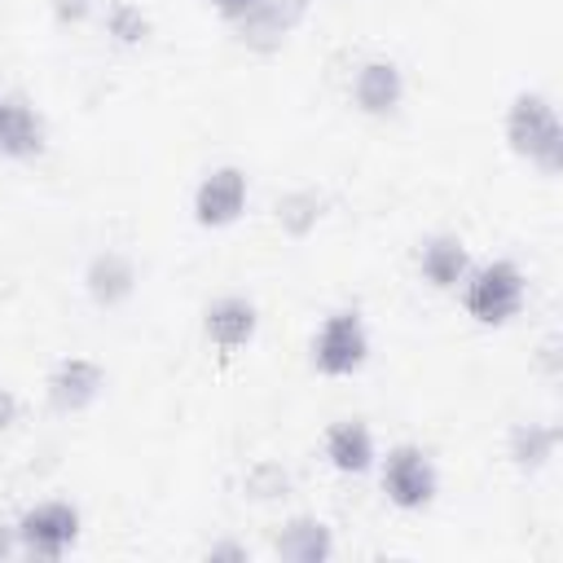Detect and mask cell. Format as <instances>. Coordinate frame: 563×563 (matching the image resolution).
I'll return each instance as SVG.
<instances>
[{"label":"cell","instance_id":"obj_1","mask_svg":"<svg viewBox=\"0 0 563 563\" xmlns=\"http://www.w3.org/2000/svg\"><path fill=\"white\" fill-rule=\"evenodd\" d=\"M506 145L545 176L563 172V128H559V114H554L545 92L523 88V92L510 97V106H506Z\"/></svg>","mask_w":563,"mask_h":563},{"label":"cell","instance_id":"obj_2","mask_svg":"<svg viewBox=\"0 0 563 563\" xmlns=\"http://www.w3.org/2000/svg\"><path fill=\"white\" fill-rule=\"evenodd\" d=\"M528 303V277L515 260H488L462 277V308L479 325H506Z\"/></svg>","mask_w":563,"mask_h":563},{"label":"cell","instance_id":"obj_3","mask_svg":"<svg viewBox=\"0 0 563 563\" xmlns=\"http://www.w3.org/2000/svg\"><path fill=\"white\" fill-rule=\"evenodd\" d=\"M369 361V330L356 308H339L312 334V369L325 378H347Z\"/></svg>","mask_w":563,"mask_h":563},{"label":"cell","instance_id":"obj_4","mask_svg":"<svg viewBox=\"0 0 563 563\" xmlns=\"http://www.w3.org/2000/svg\"><path fill=\"white\" fill-rule=\"evenodd\" d=\"M383 493L391 506L400 510H422L435 501V488H440V475H435V462L422 444H391L387 457H383Z\"/></svg>","mask_w":563,"mask_h":563},{"label":"cell","instance_id":"obj_5","mask_svg":"<svg viewBox=\"0 0 563 563\" xmlns=\"http://www.w3.org/2000/svg\"><path fill=\"white\" fill-rule=\"evenodd\" d=\"M13 528H18V541H22V554H31V559H62L79 541V510L70 501H62V497L35 501Z\"/></svg>","mask_w":563,"mask_h":563},{"label":"cell","instance_id":"obj_6","mask_svg":"<svg viewBox=\"0 0 563 563\" xmlns=\"http://www.w3.org/2000/svg\"><path fill=\"white\" fill-rule=\"evenodd\" d=\"M246 211V172L224 163L211 167L194 189V220L202 229H224Z\"/></svg>","mask_w":563,"mask_h":563},{"label":"cell","instance_id":"obj_7","mask_svg":"<svg viewBox=\"0 0 563 563\" xmlns=\"http://www.w3.org/2000/svg\"><path fill=\"white\" fill-rule=\"evenodd\" d=\"M48 405L57 413H84L97 405V396L106 391V369L88 356H62L53 369H48Z\"/></svg>","mask_w":563,"mask_h":563},{"label":"cell","instance_id":"obj_8","mask_svg":"<svg viewBox=\"0 0 563 563\" xmlns=\"http://www.w3.org/2000/svg\"><path fill=\"white\" fill-rule=\"evenodd\" d=\"M352 101L361 114H396L400 101H405V70L391 62V57H369L356 66L352 75Z\"/></svg>","mask_w":563,"mask_h":563},{"label":"cell","instance_id":"obj_9","mask_svg":"<svg viewBox=\"0 0 563 563\" xmlns=\"http://www.w3.org/2000/svg\"><path fill=\"white\" fill-rule=\"evenodd\" d=\"M255 330H260V312H255V303L242 299V295H220V299L207 303V312H202V334H207L220 352L246 347V343L255 339Z\"/></svg>","mask_w":563,"mask_h":563},{"label":"cell","instance_id":"obj_10","mask_svg":"<svg viewBox=\"0 0 563 563\" xmlns=\"http://www.w3.org/2000/svg\"><path fill=\"white\" fill-rule=\"evenodd\" d=\"M48 141L40 110L13 92H0V154L4 158H35Z\"/></svg>","mask_w":563,"mask_h":563},{"label":"cell","instance_id":"obj_11","mask_svg":"<svg viewBox=\"0 0 563 563\" xmlns=\"http://www.w3.org/2000/svg\"><path fill=\"white\" fill-rule=\"evenodd\" d=\"M84 290L97 308H119L136 290V264L123 251H97L84 268Z\"/></svg>","mask_w":563,"mask_h":563},{"label":"cell","instance_id":"obj_12","mask_svg":"<svg viewBox=\"0 0 563 563\" xmlns=\"http://www.w3.org/2000/svg\"><path fill=\"white\" fill-rule=\"evenodd\" d=\"M325 457L334 471L343 475H365L374 462H378V449H374V431L361 422V418H339L325 427Z\"/></svg>","mask_w":563,"mask_h":563},{"label":"cell","instance_id":"obj_13","mask_svg":"<svg viewBox=\"0 0 563 563\" xmlns=\"http://www.w3.org/2000/svg\"><path fill=\"white\" fill-rule=\"evenodd\" d=\"M418 273H422V282L435 286V290H457L462 277L471 273V255H466L462 238H453V233L427 238V242L418 246Z\"/></svg>","mask_w":563,"mask_h":563},{"label":"cell","instance_id":"obj_14","mask_svg":"<svg viewBox=\"0 0 563 563\" xmlns=\"http://www.w3.org/2000/svg\"><path fill=\"white\" fill-rule=\"evenodd\" d=\"M273 554L286 559V563H325L334 554V537H330V523H321L317 515H295L282 523L277 541H273Z\"/></svg>","mask_w":563,"mask_h":563},{"label":"cell","instance_id":"obj_15","mask_svg":"<svg viewBox=\"0 0 563 563\" xmlns=\"http://www.w3.org/2000/svg\"><path fill=\"white\" fill-rule=\"evenodd\" d=\"M554 449H559V427H554V422H515L510 435H506V457H510L515 471H523V475L550 466Z\"/></svg>","mask_w":563,"mask_h":563},{"label":"cell","instance_id":"obj_16","mask_svg":"<svg viewBox=\"0 0 563 563\" xmlns=\"http://www.w3.org/2000/svg\"><path fill=\"white\" fill-rule=\"evenodd\" d=\"M273 216H277V229H282L286 238H308V233L321 224V216H325V194L299 185V189H290V194L277 198Z\"/></svg>","mask_w":563,"mask_h":563},{"label":"cell","instance_id":"obj_17","mask_svg":"<svg viewBox=\"0 0 563 563\" xmlns=\"http://www.w3.org/2000/svg\"><path fill=\"white\" fill-rule=\"evenodd\" d=\"M101 26H106V35L114 40V44H123V48H136V44H145L150 40V13L141 9V4H132V0H110L106 4V13H101Z\"/></svg>","mask_w":563,"mask_h":563},{"label":"cell","instance_id":"obj_18","mask_svg":"<svg viewBox=\"0 0 563 563\" xmlns=\"http://www.w3.org/2000/svg\"><path fill=\"white\" fill-rule=\"evenodd\" d=\"M233 35H238V44L251 48V53H277V48L290 40V31H286L264 4H255L246 18H238V22H233Z\"/></svg>","mask_w":563,"mask_h":563},{"label":"cell","instance_id":"obj_19","mask_svg":"<svg viewBox=\"0 0 563 563\" xmlns=\"http://www.w3.org/2000/svg\"><path fill=\"white\" fill-rule=\"evenodd\" d=\"M242 493L251 501H282V497H290V471L273 457H260L242 471Z\"/></svg>","mask_w":563,"mask_h":563},{"label":"cell","instance_id":"obj_20","mask_svg":"<svg viewBox=\"0 0 563 563\" xmlns=\"http://www.w3.org/2000/svg\"><path fill=\"white\" fill-rule=\"evenodd\" d=\"M260 4H264L286 31H295V26L308 18V9H312V0H260Z\"/></svg>","mask_w":563,"mask_h":563},{"label":"cell","instance_id":"obj_21","mask_svg":"<svg viewBox=\"0 0 563 563\" xmlns=\"http://www.w3.org/2000/svg\"><path fill=\"white\" fill-rule=\"evenodd\" d=\"M48 9H53V18L62 26H79V22H88L97 13V0H48Z\"/></svg>","mask_w":563,"mask_h":563},{"label":"cell","instance_id":"obj_22","mask_svg":"<svg viewBox=\"0 0 563 563\" xmlns=\"http://www.w3.org/2000/svg\"><path fill=\"white\" fill-rule=\"evenodd\" d=\"M537 361H541L545 378H559V334H554V330L541 339V347H537Z\"/></svg>","mask_w":563,"mask_h":563},{"label":"cell","instance_id":"obj_23","mask_svg":"<svg viewBox=\"0 0 563 563\" xmlns=\"http://www.w3.org/2000/svg\"><path fill=\"white\" fill-rule=\"evenodd\" d=\"M202 559H211V563H216V559L246 563V559H251V550H246V545H238V541H216V545H207V550H202Z\"/></svg>","mask_w":563,"mask_h":563},{"label":"cell","instance_id":"obj_24","mask_svg":"<svg viewBox=\"0 0 563 563\" xmlns=\"http://www.w3.org/2000/svg\"><path fill=\"white\" fill-rule=\"evenodd\" d=\"M207 4H211V9H216V13H220L229 26H233V22H238V18H246V13H251L260 0H207Z\"/></svg>","mask_w":563,"mask_h":563},{"label":"cell","instance_id":"obj_25","mask_svg":"<svg viewBox=\"0 0 563 563\" xmlns=\"http://www.w3.org/2000/svg\"><path fill=\"white\" fill-rule=\"evenodd\" d=\"M13 422H18V396H13L9 387H0V435H4Z\"/></svg>","mask_w":563,"mask_h":563},{"label":"cell","instance_id":"obj_26","mask_svg":"<svg viewBox=\"0 0 563 563\" xmlns=\"http://www.w3.org/2000/svg\"><path fill=\"white\" fill-rule=\"evenodd\" d=\"M13 554H22L18 528H13V523H0V559H13Z\"/></svg>","mask_w":563,"mask_h":563}]
</instances>
